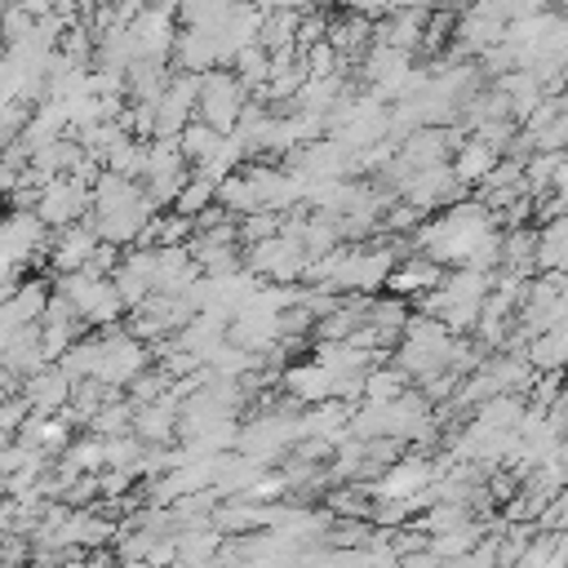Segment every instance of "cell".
<instances>
[{
  "instance_id": "9a60e30c",
  "label": "cell",
  "mask_w": 568,
  "mask_h": 568,
  "mask_svg": "<svg viewBox=\"0 0 568 568\" xmlns=\"http://www.w3.org/2000/svg\"><path fill=\"white\" fill-rule=\"evenodd\" d=\"M524 359H528L532 368H541V373H559V368H568V324H555V328L537 333Z\"/></svg>"
},
{
  "instance_id": "4316f807",
  "label": "cell",
  "mask_w": 568,
  "mask_h": 568,
  "mask_svg": "<svg viewBox=\"0 0 568 568\" xmlns=\"http://www.w3.org/2000/svg\"><path fill=\"white\" fill-rule=\"evenodd\" d=\"M564 395H568V390H564Z\"/></svg>"
},
{
  "instance_id": "ffe728a7",
  "label": "cell",
  "mask_w": 568,
  "mask_h": 568,
  "mask_svg": "<svg viewBox=\"0 0 568 568\" xmlns=\"http://www.w3.org/2000/svg\"><path fill=\"white\" fill-rule=\"evenodd\" d=\"M231 67H235V80H240L244 89H266V80H271V49L248 44V49H240V53L231 58Z\"/></svg>"
},
{
  "instance_id": "2e32d148",
  "label": "cell",
  "mask_w": 568,
  "mask_h": 568,
  "mask_svg": "<svg viewBox=\"0 0 568 568\" xmlns=\"http://www.w3.org/2000/svg\"><path fill=\"white\" fill-rule=\"evenodd\" d=\"M222 142H226V133H217L213 124H204V120H191L182 133H178V146H182V155H186V164H209L217 151H222Z\"/></svg>"
},
{
  "instance_id": "484cf974",
  "label": "cell",
  "mask_w": 568,
  "mask_h": 568,
  "mask_svg": "<svg viewBox=\"0 0 568 568\" xmlns=\"http://www.w3.org/2000/svg\"><path fill=\"white\" fill-rule=\"evenodd\" d=\"M430 4H444V0H430Z\"/></svg>"
},
{
  "instance_id": "8992f818",
  "label": "cell",
  "mask_w": 568,
  "mask_h": 568,
  "mask_svg": "<svg viewBox=\"0 0 568 568\" xmlns=\"http://www.w3.org/2000/svg\"><path fill=\"white\" fill-rule=\"evenodd\" d=\"M399 195H404V204H413L417 213H430V209H439V204H448L457 191H462V182L453 178V169L448 164H430V169H417V173H404L399 182Z\"/></svg>"
},
{
  "instance_id": "ac0fdd59",
  "label": "cell",
  "mask_w": 568,
  "mask_h": 568,
  "mask_svg": "<svg viewBox=\"0 0 568 568\" xmlns=\"http://www.w3.org/2000/svg\"><path fill=\"white\" fill-rule=\"evenodd\" d=\"M399 395H408V373H404L399 364H395V368L377 364V368L364 373V404H390V399H399Z\"/></svg>"
},
{
  "instance_id": "ba28073f",
  "label": "cell",
  "mask_w": 568,
  "mask_h": 568,
  "mask_svg": "<svg viewBox=\"0 0 568 568\" xmlns=\"http://www.w3.org/2000/svg\"><path fill=\"white\" fill-rule=\"evenodd\" d=\"M111 284L120 288V297H124V306L129 311H138L151 293H155V248H129V253H120V262H115V271H111Z\"/></svg>"
},
{
  "instance_id": "6da1fadb",
  "label": "cell",
  "mask_w": 568,
  "mask_h": 568,
  "mask_svg": "<svg viewBox=\"0 0 568 568\" xmlns=\"http://www.w3.org/2000/svg\"><path fill=\"white\" fill-rule=\"evenodd\" d=\"M493 217H488V204L484 200H466V204H448L435 222H422L417 226V244L426 248L422 257L439 262L444 271H457L475 257V248L493 235Z\"/></svg>"
},
{
  "instance_id": "3957f363",
  "label": "cell",
  "mask_w": 568,
  "mask_h": 568,
  "mask_svg": "<svg viewBox=\"0 0 568 568\" xmlns=\"http://www.w3.org/2000/svg\"><path fill=\"white\" fill-rule=\"evenodd\" d=\"M89 209H93V182L71 178V173L67 178H49L40 186V195H36V213H40V222L49 231H62V226L84 222Z\"/></svg>"
},
{
  "instance_id": "7402d4cb",
  "label": "cell",
  "mask_w": 568,
  "mask_h": 568,
  "mask_svg": "<svg viewBox=\"0 0 568 568\" xmlns=\"http://www.w3.org/2000/svg\"><path fill=\"white\" fill-rule=\"evenodd\" d=\"M537 528H541V532H568V488H559V493L546 501V510L537 515Z\"/></svg>"
},
{
  "instance_id": "9c48e42d",
  "label": "cell",
  "mask_w": 568,
  "mask_h": 568,
  "mask_svg": "<svg viewBox=\"0 0 568 568\" xmlns=\"http://www.w3.org/2000/svg\"><path fill=\"white\" fill-rule=\"evenodd\" d=\"M408 71H413V53L390 49V44H373L368 58H364V75H368V84H373V93H377L382 102L404 93Z\"/></svg>"
},
{
  "instance_id": "5b68a950",
  "label": "cell",
  "mask_w": 568,
  "mask_h": 568,
  "mask_svg": "<svg viewBox=\"0 0 568 568\" xmlns=\"http://www.w3.org/2000/svg\"><path fill=\"white\" fill-rule=\"evenodd\" d=\"M146 373V342H138L133 333H102L98 337V373L93 382L102 386H133Z\"/></svg>"
},
{
  "instance_id": "5bb4252c",
  "label": "cell",
  "mask_w": 568,
  "mask_h": 568,
  "mask_svg": "<svg viewBox=\"0 0 568 568\" xmlns=\"http://www.w3.org/2000/svg\"><path fill=\"white\" fill-rule=\"evenodd\" d=\"M444 266L439 262H430V257H408V262H399L395 271H390V293L395 297H422V293H430V288H439L444 284Z\"/></svg>"
},
{
  "instance_id": "52a82bcc",
  "label": "cell",
  "mask_w": 568,
  "mask_h": 568,
  "mask_svg": "<svg viewBox=\"0 0 568 568\" xmlns=\"http://www.w3.org/2000/svg\"><path fill=\"white\" fill-rule=\"evenodd\" d=\"M71 395H75V382L58 364H44L40 373H31L22 382V399L36 417H62L71 408Z\"/></svg>"
},
{
  "instance_id": "7a4b0ae2",
  "label": "cell",
  "mask_w": 568,
  "mask_h": 568,
  "mask_svg": "<svg viewBox=\"0 0 568 568\" xmlns=\"http://www.w3.org/2000/svg\"><path fill=\"white\" fill-rule=\"evenodd\" d=\"M453 342H457V337H453L439 320L417 315V320H408V324H404V333H399V359H395V364L408 373V382L430 386L439 373H448Z\"/></svg>"
},
{
  "instance_id": "44dd1931",
  "label": "cell",
  "mask_w": 568,
  "mask_h": 568,
  "mask_svg": "<svg viewBox=\"0 0 568 568\" xmlns=\"http://www.w3.org/2000/svg\"><path fill=\"white\" fill-rule=\"evenodd\" d=\"M240 226V240H248V244H257V240H271V235H280V213H271V209H257V213H248V217H240L235 222Z\"/></svg>"
},
{
  "instance_id": "277c9868",
  "label": "cell",
  "mask_w": 568,
  "mask_h": 568,
  "mask_svg": "<svg viewBox=\"0 0 568 568\" xmlns=\"http://www.w3.org/2000/svg\"><path fill=\"white\" fill-rule=\"evenodd\" d=\"M244 93H248V89H244L235 75H226V71L200 75V106H195V120L213 124L217 133H235V124H240V115H244V106H248Z\"/></svg>"
},
{
  "instance_id": "603a6c76",
  "label": "cell",
  "mask_w": 568,
  "mask_h": 568,
  "mask_svg": "<svg viewBox=\"0 0 568 568\" xmlns=\"http://www.w3.org/2000/svg\"><path fill=\"white\" fill-rule=\"evenodd\" d=\"M399 568H444L430 550H413V555H399Z\"/></svg>"
},
{
  "instance_id": "cb8c5ba5",
  "label": "cell",
  "mask_w": 568,
  "mask_h": 568,
  "mask_svg": "<svg viewBox=\"0 0 568 568\" xmlns=\"http://www.w3.org/2000/svg\"><path fill=\"white\" fill-rule=\"evenodd\" d=\"M13 386H18V377H13V373L0 364V399H9V395H13Z\"/></svg>"
},
{
  "instance_id": "8fae6325",
  "label": "cell",
  "mask_w": 568,
  "mask_h": 568,
  "mask_svg": "<svg viewBox=\"0 0 568 568\" xmlns=\"http://www.w3.org/2000/svg\"><path fill=\"white\" fill-rule=\"evenodd\" d=\"M448 169H453V178L462 186H484L493 178V169H497V146L484 142V138H466V142H457V155H453Z\"/></svg>"
},
{
  "instance_id": "7c38bea8",
  "label": "cell",
  "mask_w": 568,
  "mask_h": 568,
  "mask_svg": "<svg viewBox=\"0 0 568 568\" xmlns=\"http://www.w3.org/2000/svg\"><path fill=\"white\" fill-rule=\"evenodd\" d=\"M280 386L297 399V404H324V399H333V373L328 368H320L315 359H306V364H293V368H284L280 373Z\"/></svg>"
},
{
  "instance_id": "d4e9b609",
  "label": "cell",
  "mask_w": 568,
  "mask_h": 568,
  "mask_svg": "<svg viewBox=\"0 0 568 568\" xmlns=\"http://www.w3.org/2000/svg\"><path fill=\"white\" fill-rule=\"evenodd\" d=\"M111 568H146V564H138V559H115Z\"/></svg>"
},
{
  "instance_id": "e0dca14e",
  "label": "cell",
  "mask_w": 568,
  "mask_h": 568,
  "mask_svg": "<svg viewBox=\"0 0 568 568\" xmlns=\"http://www.w3.org/2000/svg\"><path fill=\"white\" fill-rule=\"evenodd\" d=\"M49 297H53V288H49L44 280H22V284H13V293H9L4 302H9V311H13L18 324H40Z\"/></svg>"
},
{
  "instance_id": "30bf717a",
  "label": "cell",
  "mask_w": 568,
  "mask_h": 568,
  "mask_svg": "<svg viewBox=\"0 0 568 568\" xmlns=\"http://www.w3.org/2000/svg\"><path fill=\"white\" fill-rule=\"evenodd\" d=\"M98 231L89 226V217L84 222H75V226H62L53 240H49V262H53V271L58 275H71V271H84L89 262H93V253H98Z\"/></svg>"
},
{
  "instance_id": "d6986e66",
  "label": "cell",
  "mask_w": 568,
  "mask_h": 568,
  "mask_svg": "<svg viewBox=\"0 0 568 568\" xmlns=\"http://www.w3.org/2000/svg\"><path fill=\"white\" fill-rule=\"evenodd\" d=\"M479 541H484V528H479V524H466V528H453V532H439V537H430V541H426V550H430L439 564H448V559H462V555H470Z\"/></svg>"
},
{
  "instance_id": "4fadbf2b",
  "label": "cell",
  "mask_w": 568,
  "mask_h": 568,
  "mask_svg": "<svg viewBox=\"0 0 568 568\" xmlns=\"http://www.w3.org/2000/svg\"><path fill=\"white\" fill-rule=\"evenodd\" d=\"M133 435H138L142 444H151V448L169 444V439L178 435V399L164 395V399H155V404H142V408L133 413Z\"/></svg>"
}]
</instances>
